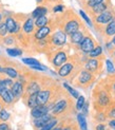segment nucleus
<instances>
[{
	"label": "nucleus",
	"instance_id": "nucleus-32",
	"mask_svg": "<svg viewBox=\"0 0 115 130\" xmlns=\"http://www.w3.org/2000/svg\"><path fill=\"white\" fill-rule=\"evenodd\" d=\"M106 115H107V119L108 120H111V119H115V102H113L111 104V106L106 110Z\"/></svg>",
	"mask_w": 115,
	"mask_h": 130
},
{
	"label": "nucleus",
	"instance_id": "nucleus-14",
	"mask_svg": "<svg viewBox=\"0 0 115 130\" xmlns=\"http://www.w3.org/2000/svg\"><path fill=\"white\" fill-rule=\"evenodd\" d=\"M114 35H115V18L104 28V30H103V32H101V34L99 35V37L106 43V42H109Z\"/></svg>",
	"mask_w": 115,
	"mask_h": 130
},
{
	"label": "nucleus",
	"instance_id": "nucleus-1",
	"mask_svg": "<svg viewBox=\"0 0 115 130\" xmlns=\"http://www.w3.org/2000/svg\"><path fill=\"white\" fill-rule=\"evenodd\" d=\"M53 18L57 29L63 31L68 36L85 27L80 16L71 8H66L59 14H54Z\"/></svg>",
	"mask_w": 115,
	"mask_h": 130
},
{
	"label": "nucleus",
	"instance_id": "nucleus-45",
	"mask_svg": "<svg viewBox=\"0 0 115 130\" xmlns=\"http://www.w3.org/2000/svg\"><path fill=\"white\" fill-rule=\"evenodd\" d=\"M62 126H63V119L60 120V122H59L58 124H57L52 130H61V129H62Z\"/></svg>",
	"mask_w": 115,
	"mask_h": 130
},
{
	"label": "nucleus",
	"instance_id": "nucleus-50",
	"mask_svg": "<svg viewBox=\"0 0 115 130\" xmlns=\"http://www.w3.org/2000/svg\"><path fill=\"white\" fill-rule=\"evenodd\" d=\"M77 1L79 2V4H82V3H85V2H87L88 0H77Z\"/></svg>",
	"mask_w": 115,
	"mask_h": 130
},
{
	"label": "nucleus",
	"instance_id": "nucleus-31",
	"mask_svg": "<svg viewBox=\"0 0 115 130\" xmlns=\"http://www.w3.org/2000/svg\"><path fill=\"white\" fill-rule=\"evenodd\" d=\"M6 53L10 56L16 57V56H21L23 54V51L20 48H8L6 49Z\"/></svg>",
	"mask_w": 115,
	"mask_h": 130
},
{
	"label": "nucleus",
	"instance_id": "nucleus-8",
	"mask_svg": "<svg viewBox=\"0 0 115 130\" xmlns=\"http://www.w3.org/2000/svg\"><path fill=\"white\" fill-rule=\"evenodd\" d=\"M105 60L106 57L101 58H88L84 64V69L92 73L94 76L99 77L104 73V67H105Z\"/></svg>",
	"mask_w": 115,
	"mask_h": 130
},
{
	"label": "nucleus",
	"instance_id": "nucleus-52",
	"mask_svg": "<svg viewBox=\"0 0 115 130\" xmlns=\"http://www.w3.org/2000/svg\"><path fill=\"white\" fill-rule=\"evenodd\" d=\"M110 130H113V129H110Z\"/></svg>",
	"mask_w": 115,
	"mask_h": 130
},
{
	"label": "nucleus",
	"instance_id": "nucleus-18",
	"mask_svg": "<svg viewBox=\"0 0 115 130\" xmlns=\"http://www.w3.org/2000/svg\"><path fill=\"white\" fill-rule=\"evenodd\" d=\"M11 91H12L13 95H14L15 101L17 102L20 99H22V95H23V92H24V85L21 82L16 79L14 82V84H13L12 88H11Z\"/></svg>",
	"mask_w": 115,
	"mask_h": 130
},
{
	"label": "nucleus",
	"instance_id": "nucleus-42",
	"mask_svg": "<svg viewBox=\"0 0 115 130\" xmlns=\"http://www.w3.org/2000/svg\"><path fill=\"white\" fill-rule=\"evenodd\" d=\"M9 33H8V29H6V27H5V23H4V21L0 24V37H4V36H6Z\"/></svg>",
	"mask_w": 115,
	"mask_h": 130
},
{
	"label": "nucleus",
	"instance_id": "nucleus-43",
	"mask_svg": "<svg viewBox=\"0 0 115 130\" xmlns=\"http://www.w3.org/2000/svg\"><path fill=\"white\" fill-rule=\"evenodd\" d=\"M0 130H12L8 122H0Z\"/></svg>",
	"mask_w": 115,
	"mask_h": 130
},
{
	"label": "nucleus",
	"instance_id": "nucleus-21",
	"mask_svg": "<svg viewBox=\"0 0 115 130\" xmlns=\"http://www.w3.org/2000/svg\"><path fill=\"white\" fill-rule=\"evenodd\" d=\"M50 12V9L48 6H44V5H38L37 8L31 13V17L33 19H36L38 17H41V16H47Z\"/></svg>",
	"mask_w": 115,
	"mask_h": 130
},
{
	"label": "nucleus",
	"instance_id": "nucleus-24",
	"mask_svg": "<svg viewBox=\"0 0 115 130\" xmlns=\"http://www.w3.org/2000/svg\"><path fill=\"white\" fill-rule=\"evenodd\" d=\"M23 103H24V105L27 106L28 108H30V109H33L34 107H36L38 105V103H37V93L28 96L25 100H23Z\"/></svg>",
	"mask_w": 115,
	"mask_h": 130
},
{
	"label": "nucleus",
	"instance_id": "nucleus-36",
	"mask_svg": "<svg viewBox=\"0 0 115 130\" xmlns=\"http://www.w3.org/2000/svg\"><path fill=\"white\" fill-rule=\"evenodd\" d=\"M10 118H11V114L6 110V108L1 109V111H0V122H8Z\"/></svg>",
	"mask_w": 115,
	"mask_h": 130
},
{
	"label": "nucleus",
	"instance_id": "nucleus-29",
	"mask_svg": "<svg viewBox=\"0 0 115 130\" xmlns=\"http://www.w3.org/2000/svg\"><path fill=\"white\" fill-rule=\"evenodd\" d=\"M62 87L65 88L67 91H68V93L71 95L74 100H77L78 99V96H79V93H78V91H76L74 88H72V86H70L68 83H63V85Z\"/></svg>",
	"mask_w": 115,
	"mask_h": 130
},
{
	"label": "nucleus",
	"instance_id": "nucleus-10",
	"mask_svg": "<svg viewBox=\"0 0 115 130\" xmlns=\"http://www.w3.org/2000/svg\"><path fill=\"white\" fill-rule=\"evenodd\" d=\"M47 39L51 45L52 51H54V50L59 49L68 43V35L63 31L56 29L49 37H47Z\"/></svg>",
	"mask_w": 115,
	"mask_h": 130
},
{
	"label": "nucleus",
	"instance_id": "nucleus-26",
	"mask_svg": "<svg viewBox=\"0 0 115 130\" xmlns=\"http://www.w3.org/2000/svg\"><path fill=\"white\" fill-rule=\"evenodd\" d=\"M50 19H51V17H48V15L47 16H41V17H38V18L34 19L35 28L39 29V28L44 27V25H47L50 22Z\"/></svg>",
	"mask_w": 115,
	"mask_h": 130
},
{
	"label": "nucleus",
	"instance_id": "nucleus-34",
	"mask_svg": "<svg viewBox=\"0 0 115 130\" xmlns=\"http://www.w3.org/2000/svg\"><path fill=\"white\" fill-rule=\"evenodd\" d=\"M22 62L25 63V64H28V66H30V67H32V66H39V64H41L39 60L35 59V58H30V57H28V58H23V59H22Z\"/></svg>",
	"mask_w": 115,
	"mask_h": 130
},
{
	"label": "nucleus",
	"instance_id": "nucleus-17",
	"mask_svg": "<svg viewBox=\"0 0 115 130\" xmlns=\"http://www.w3.org/2000/svg\"><path fill=\"white\" fill-rule=\"evenodd\" d=\"M0 100H1L2 103L4 104L5 108L12 107L16 103V101L14 99V95H13L11 89H4L3 91H1V92H0Z\"/></svg>",
	"mask_w": 115,
	"mask_h": 130
},
{
	"label": "nucleus",
	"instance_id": "nucleus-5",
	"mask_svg": "<svg viewBox=\"0 0 115 130\" xmlns=\"http://www.w3.org/2000/svg\"><path fill=\"white\" fill-rule=\"evenodd\" d=\"M71 51H72L71 45L67 43L66 45H63V47L56 49L52 52H50V53L46 54V57L51 66L57 71L68 60L70 54H71Z\"/></svg>",
	"mask_w": 115,
	"mask_h": 130
},
{
	"label": "nucleus",
	"instance_id": "nucleus-9",
	"mask_svg": "<svg viewBox=\"0 0 115 130\" xmlns=\"http://www.w3.org/2000/svg\"><path fill=\"white\" fill-rule=\"evenodd\" d=\"M97 45H98V42L95 40V38L91 35L90 32H88L87 35L85 36V38L82 39V41L77 45V47H73L71 49L74 52H76V53L87 55V54L90 53L95 47H97Z\"/></svg>",
	"mask_w": 115,
	"mask_h": 130
},
{
	"label": "nucleus",
	"instance_id": "nucleus-33",
	"mask_svg": "<svg viewBox=\"0 0 115 130\" xmlns=\"http://www.w3.org/2000/svg\"><path fill=\"white\" fill-rule=\"evenodd\" d=\"M60 122V120L59 119H57V118H54L52 121H50L48 124L46 125V126H43L41 129H39V130H52L58 123Z\"/></svg>",
	"mask_w": 115,
	"mask_h": 130
},
{
	"label": "nucleus",
	"instance_id": "nucleus-28",
	"mask_svg": "<svg viewBox=\"0 0 115 130\" xmlns=\"http://www.w3.org/2000/svg\"><path fill=\"white\" fill-rule=\"evenodd\" d=\"M77 124L80 130H88V123H87V119L84 114L81 113H77Z\"/></svg>",
	"mask_w": 115,
	"mask_h": 130
},
{
	"label": "nucleus",
	"instance_id": "nucleus-13",
	"mask_svg": "<svg viewBox=\"0 0 115 130\" xmlns=\"http://www.w3.org/2000/svg\"><path fill=\"white\" fill-rule=\"evenodd\" d=\"M89 32V30L87 29V27L85 25L84 28H81L80 30L74 32L71 35H69L68 38H69V44L71 45V48L73 47H77V45L82 41V39L85 38V36L87 35V33Z\"/></svg>",
	"mask_w": 115,
	"mask_h": 130
},
{
	"label": "nucleus",
	"instance_id": "nucleus-41",
	"mask_svg": "<svg viewBox=\"0 0 115 130\" xmlns=\"http://www.w3.org/2000/svg\"><path fill=\"white\" fill-rule=\"evenodd\" d=\"M63 0H46V6L50 9V5H56V4H62Z\"/></svg>",
	"mask_w": 115,
	"mask_h": 130
},
{
	"label": "nucleus",
	"instance_id": "nucleus-4",
	"mask_svg": "<svg viewBox=\"0 0 115 130\" xmlns=\"http://www.w3.org/2000/svg\"><path fill=\"white\" fill-rule=\"evenodd\" d=\"M76 112L77 111H76L75 108L74 99L68 93L67 90L65 91V93L62 94L60 99L56 102L53 109L51 110V113L59 120L72 118L74 114H76Z\"/></svg>",
	"mask_w": 115,
	"mask_h": 130
},
{
	"label": "nucleus",
	"instance_id": "nucleus-44",
	"mask_svg": "<svg viewBox=\"0 0 115 130\" xmlns=\"http://www.w3.org/2000/svg\"><path fill=\"white\" fill-rule=\"evenodd\" d=\"M106 123H107V126H108V128H110V129L115 130V119L108 120Z\"/></svg>",
	"mask_w": 115,
	"mask_h": 130
},
{
	"label": "nucleus",
	"instance_id": "nucleus-46",
	"mask_svg": "<svg viewBox=\"0 0 115 130\" xmlns=\"http://www.w3.org/2000/svg\"><path fill=\"white\" fill-rule=\"evenodd\" d=\"M4 21V16H3V9L2 6L0 5V24Z\"/></svg>",
	"mask_w": 115,
	"mask_h": 130
},
{
	"label": "nucleus",
	"instance_id": "nucleus-35",
	"mask_svg": "<svg viewBox=\"0 0 115 130\" xmlns=\"http://www.w3.org/2000/svg\"><path fill=\"white\" fill-rule=\"evenodd\" d=\"M85 103H86V99H85V96L79 95V96H78V99H77V102L75 103L76 111H80L81 108H82V106L85 105Z\"/></svg>",
	"mask_w": 115,
	"mask_h": 130
},
{
	"label": "nucleus",
	"instance_id": "nucleus-49",
	"mask_svg": "<svg viewBox=\"0 0 115 130\" xmlns=\"http://www.w3.org/2000/svg\"><path fill=\"white\" fill-rule=\"evenodd\" d=\"M3 108H5V107H4V104L2 103L1 100H0V111H1V109H3Z\"/></svg>",
	"mask_w": 115,
	"mask_h": 130
},
{
	"label": "nucleus",
	"instance_id": "nucleus-23",
	"mask_svg": "<svg viewBox=\"0 0 115 130\" xmlns=\"http://www.w3.org/2000/svg\"><path fill=\"white\" fill-rule=\"evenodd\" d=\"M87 57L88 58H101V57H106L104 52H103V48H101V45H97V47H95L90 53L87 54Z\"/></svg>",
	"mask_w": 115,
	"mask_h": 130
},
{
	"label": "nucleus",
	"instance_id": "nucleus-48",
	"mask_svg": "<svg viewBox=\"0 0 115 130\" xmlns=\"http://www.w3.org/2000/svg\"><path fill=\"white\" fill-rule=\"evenodd\" d=\"M110 41H111V43H112V44L114 45V47H115V35L111 38V40H110Z\"/></svg>",
	"mask_w": 115,
	"mask_h": 130
},
{
	"label": "nucleus",
	"instance_id": "nucleus-40",
	"mask_svg": "<svg viewBox=\"0 0 115 130\" xmlns=\"http://www.w3.org/2000/svg\"><path fill=\"white\" fill-rule=\"evenodd\" d=\"M93 130H109L107 123H95Z\"/></svg>",
	"mask_w": 115,
	"mask_h": 130
},
{
	"label": "nucleus",
	"instance_id": "nucleus-30",
	"mask_svg": "<svg viewBox=\"0 0 115 130\" xmlns=\"http://www.w3.org/2000/svg\"><path fill=\"white\" fill-rule=\"evenodd\" d=\"M105 61H106V71H107V75L115 74V66H114V63L111 61V59L107 58Z\"/></svg>",
	"mask_w": 115,
	"mask_h": 130
},
{
	"label": "nucleus",
	"instance_id": "nucleus-7",
	"mask_svg": "<svg viewBox=\"0 0 115 130\" xmlns=\"http://www.w3.org/2000/svg\"><path fill=\"white\" fill-rule=\"evenodd\" d=\"M114 18H115L114 6H112V8L109 9V10H107L106 12L101 13L100 15L92 18L91 21H92V24H93V28L95 29V32H96L98 35H100L101 32H103V30H104V28L109 22H111Z\"/></svg>",
	"mask_w": 115,
	"mask_h": 130
},
{
	"label": "nucleus",
	"instance_id": "nucleus-53",
	"mask_svg": "<svg viewBox=\"0 0 115 130\" xmlns=\"http://www.w3.org/2000/svg\"><path fill=\"white\" fill-rule=\"evenodd\" d=\"M0 53H1V52H0Z\"/></svg>",
	"mask_w": 115,
	"mask_h": 130
},
{
	"label": "nucleus",
	"instance_id": "nucleus-38",
	"mask_svg": "<svg viewBox=\"0 0 115 130\" xmlns=\"http://www.w3.org/2000/svg\"><path fill=\"white\" fill-rule=\"evenodd\" d=\"M65 10H66V8H65V5H63V4H56V5L52 6L53 14H59V13L63 12Z\"/></svg>",
	"mask_w": 115,
	"mask_h": 130
},
{
	"label": "nucleus",
	"instance_id": "nucleus-39",
	"mask_svg": "<svg viewBox=\"0 0 115 130\" xmlns=\"http://www.w3.org/2000/svg\"><path fill=\"white\" fill-rule=\"evenodd\" d=\"M89 109H90V102L86 101L85 105L82 106V108H81V110H80V113L84 114L85 116H88V115H89Z\"/></svg>",
	"mask_w": 115,
	"mask_h": 130
},
{
	"label": "nucleus",
	"instance_id": "nucleus-37",
	"mask_svg": "<svg viewBox=\"0 0 115 130\" xmlns=\"http://www.w3.org/2000/svg\"><path fill=\"white\" fill-rule=\"evenodd\" d=\"M79 16H80V18L82 19V20H85V21H86V22L89 24V27L93 28V24H92V21H91V18L89 17L87 14H86V12H85V11L80 10V11H79Z\"/></svg>",
	"mask_w": 115,
	"mask_h": 130
},
{
	"label": "nucleus",
	"instance_id": "nucleus-27",
	"mask_svg": "<svg viewBox=\"0 0 115 130\" xmlns=\"http://www.w3.org/2000/svg\"><path fill=\"white\" fill-rule=\"evenodd\" d=\"M104 1H106V0H88L87 2L80 4V6H81L82 11H85V12H86V11H88L89 9H92L93 6L97 5V4H99V3H101V2H104Z\"/></svg>",
	"mask_w": 115,
	"mask_h": 130
},
{
	"label": "nucleus",
	"instance_id": "nucleus-3",
	"mask_svg": "<svg viewBox=\"0 0 115 130\" xmlns=\"http://www.w3.org/2000/svg\"><path fill=\"white\" fill-rule=\"evenodd\" d=\"M113 97L109 91L105 79H100L92 91V107L93 111H103L111 106L113 103Z\"/></svg>",
	"mask_w": 115,
	"mask_h": 130
},
{
	"label": "nucleus",
	"instance_id": "nucleus-15",
	"mask_svg": "<svg viewBox=\"0 0 115 130\" xmlns=\"http://www.w3.org/2000/svg\"><path fill=\"white\" fill-rule=\"evenodd\" d=\"M35 30H36V28H35V24H34V19L29 15V17L25 19L24 22L22 23V27H21V31L20 32L22 34H24L25 36L33 37Z\"/></svg>",
	"mask_w": 115,
	"mask_h": 130
},
{
	"label": "nucleus",
	"instance_id": "nucleus-22",
	"mask_svg": "<svg viewBox=\"0 0 115 130\" xmlns=\"http://www.w3.org/2000/svg\"><path fill=\"white\" fill-rule=\"evenodd\" d=\"M104 79L107 84L108 88H109V91H110V93L113 97V101L115 102V74L107 75Z\"/></svg>",
	"mask_w": 115,
	"mask_h": 130
},
{
	"label": "nucleus",
	"instance_id": "nucleus-16",
	"mask_svg": "<svg viewBox=\"0 0 115 130\" xmlns=\"http://www.w3.org/2000/svg\"><path fill=\"white\" fill-rule=\"evenodd\" d=\"M54 118L55 116L51 112H49V113L44 114L43 116H41V118H39V119H33V121H32V126H33V128L35 130H39L43 126H46L50 121H52Z\"/></svg>",
	"mask_w": 115,
	"mask_h": 130
},
{
	"label": "nucleus",
	"instance_id": "nucleus-12",
	"mask_svg": "<svg viewBox=\"0 0 115 130\" xmlns=\"http://www.w3.org/2000/svg\"><path fill=\"white\" fill-rule=\"evenodd\" d=\"M112 6H114V5L112 4V1H111V0H106V1L101 2V3H99V4H97V5H95V6H93L92 9H89L88 11H86V14L92 19V18H94V17H96V16L100 15L101 13L106 12L107 10L111 9Z\"/></svg>",
	"mask_w": 115,
	"mask_h": 130
},
{
	"label": "nucleus",
	"instance_id": "nucleus-51",
	"mask_svg": "<svg viewBox=\"0 0 115 130\" xmlns=\"http://www.w3.org/2000/svg\"><path fill=\"white\" fill-rule=\"evenodd\" d=\"M0 74H3V68L1 64H0Z\"/></svg>",
	"mask_w": 115,
	"mask_h": 130
},
{
	"label": "nucleus",
	"instance_id": "nucleus-19",
	"mask_svg": "<svg viewBox=\"0 0 115 130\" xmlns=\"http://www.w3.org/2000/svg\"><path fill=\"white\" fill-rule=\"evenodd\" d=\"M0 45L2 47H13V48H19L18 42L15 35L8 34L4 37H0Z\"/></svg>",
	"mask_w": 115,
	"mask_h": 130
},
{
	"label": "nucleus",
	"instance_id": "nucleus-25",
	"mask_svg": "<svg viewBox=\"0 0 115 130\" xmlns=\"http://www.w3.org/2000/svg\"><path fill=\"white\" fill-rule=\"evenodd\" d=\"M92 119L95 123H106L108 121L106 112H103V111H93Z\"/></svg>",
	"mask_w": 115,
	"mask_h": 130
},
{
	"label": "nucleus",
	"instance_id": "nucleus-2",
	"mask_svg": "<svg viewBox=\"0 0 115 130\" xmlns=\"http://www.w3.org/2000/svg\"><path fill=\"white\" fill-rule=\"evenodd\" d=\"M87 59V55L74 52L73 54H70L68 60L57 70V74L61 78L67 79L69 83H71L74 77L84 69V64Z\"/></svg>",
	"mask_w": 115,
	"mask_h": 130
},
{
	"label": "nucleus",
	"instance_id": "nucleus-11",
	"mask_svg": "<svg viewBox=\"0 0 115 130\" xmlns=\"http://www.w3.org/2000/svg\"><path fill=\"white\" fill-rule=\"evenodd\" d=\"M57 29L56 24H55V21H54V18L53 16L51 17L50 19V22L44 25L42 28H39V29H36L35 32H34V35H33V40H42V39H46L47 37H49L53 32Z\"/></svg>",
	"mask_w": 115,
	"mask_h": 130
},
{
	"label": "nucleus",
	"instance_id": "nucleus-47",
	"mask_svg": "<svg viewBox=\"0 0 115 130\" xmlns=\"http://www.w3.org/2000/svg\"><path fill=\"white\" fill-rule=\"evenodd\" d=\"M110 56H111V61L114 62V64H115V50L110 54Z\"/></svg>",
	"mask_w": 115,
	"mask_h": 130
},
{
	"label": "nucleus",
	"instance_id": "nucleus-6",
	"mask_svg": "<svg viewBox=\"0 0 115 130\" xmlns=\"http://www.w3.org/2000/svg\"><path fill=\"white\" fill-rule=\"evenodd\" d=\"M96 80H97L96 76H94L92 73L89 72V71L82 69L71 80L70 84H71L74 88H80L82 90L87 91L89 88L94 86V84L96 83Z\"/></svg>",
	"mask_w": 115,
	"mask_h": 130
},
{
	"label": "nucleus",
	"instance_id": "nucleus-20",
	"mask_svg": "<svg viewBox=\"0 0 115 130\" xmlns=\"http://www.w3.org/2000/svg\"><path fill=\"white\" fill-rule=\"evenodd\" d=\"M49 112L50 111L46 105H37L33 109H31V116L32 119H39Z\"/></svg>",
	"mask_w": 115,
	"mask_h": 130
}]
</instances>
